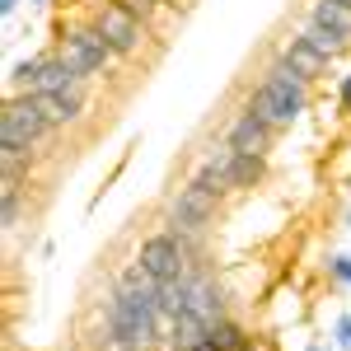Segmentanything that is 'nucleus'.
<instances>
[{
	"mask_svg": "<svg viewBox=\"0 0 351 351\" xmlns=\"http://www.w3.org/2000/svg\"><path fill=\"white\" fill-rule=\"evenodd\" d=\"M160 337H169V319L160 304V281L141 263H127L108 304H104V342L117 351H150Z\"/></svg>",
	"mask_w": 351,
	"mask_h": 351,
	"instance_id": "1",
	"label": "nucleus"
},
{
	"mask_svg": "<svg viewBox=\"0 0 351 351\" xmlns=\"http://www.w3.org/2000/svg\"><path fill=\"white\" fill-rule=\"evenodd\" d=\"M243 108H253L276 132H291L300 117H304V108H309V80H300L291 66H281L271 56V66L263 71V80L253 84V94H248Z\"/></svg>",
	"mask_w": 351,
	"mask_h": 351,
	"instance_id": "2",
	"label": "nucleus"
},
{
	"mask_svg": "<svg viewBox=\"0 0 351 351\" xmlns=\"http://www.w3.org/2000/svg\"><path fill=\"white\" fill-rule=\"evenodd\" d=\"M56 127L47 122V112L38 104V94H10L5 112H0V150L5 155H38Z\"/></svg>",
	"mask_w": 351,
	"mask_h": 351,
	"instance_id": "3",
	"label": "nucleus"
},
{
	"mask_svg": "<svg viewBox=\"0 0 351 351\" xmlns=\"http://www.w3.org/2000/svg\"><path fill=\"white\" fill-rule=\"evenodd\" d=\"M89 19H94V28L108 38V47H112V56H117V61H132V56H141V47L155 38V28L141 24L136 14H127L117 0H104V5H99Z\"/></svg>",
	"mask_w": 351,
	"mask_h": 351,
	"instance_id": "4",
	"label": "nucleus"
},
{
	"mask_svg": "<svg viewBox=\"0 0 351 351\" xmlns=\"http://www.w3.org/2000/svg\"><path fill=\"white\" fill-rule=\"evenodd\" d=\"M136 263L150 271L160 286H169V281H183V276L192 271V263H202V258H192L188 248L178 243V234L155 230V234H145V239H141V248H136Z\"/></svg>",
	"mask_w": 351,
	"mask_h": 351,
	"instance_id": "5",
	"label": "nucleus"
},
{
	"mask_svg": "<svg viewBox=\"0 0 351 351\" xmlns=\"http://www.w3.org/2000/svg\"><path fill=\"white\" fill-rule=\"evenodd\" d=\"M61 52H66V61L80 71L84 80H104V75H108V66L117 61L112 47H108V38L94 28V19L71 28V33H66V43H61Z\"/></svg>",
	"mask_w": 351,
	"mask_h": 351,
	"instance_id": "6",
	"label": "nucleus"
},
{
	"mask_svg": "<svg viewBox=\"0 0 351 351\" xmlns=\"http://www.w3.org/2000/svg\"><path fill=\"white\" fill-rule=\"evenodd\" d=\"M271 141H276V127L263 122L253 108H239L234 122L225 127V145L239 150V155H271Z\"/></svg>",
	"mask_w": 351,
	"mask_h": 351,
	"instance_id": "7",
	"label": "nucleus"
},
{
	"mask_svg": "<svg viewBox=\"0 0 351 351\" xmlns=\"http://www.w3.org/2000/svg\"><path fill=\"white\" fill-rule=\"evenodd\" d=\"M276 61H281V66H291L300 80H309V84H319V80L328 75V66H332L328 56H319L309 43H304V38H295V33H291V38L276 47Z\"/></svg>",
	"mask_w": 351,
	"mask_h": 351,
	"instance_id": "8",
	"label": "nucleus"
},
{
	"mask_svg": "<svg viewBox=\"0 0 351 351\" xmlns=\"http://www.w3.org/2000/svg\"><path fill=\"white\" fill-rule=\"evenodd\" d=\"M80 84H89V80H84L80 71L66 61V52L56 47V52H43V75H38V84H33L28 94H66V89H80Z\"/></svg>",
	"mask_w": 351,
	"mask_h": 351,
	"instance_id": "9",
	"label": "nucleus"
},
{
	"mask_svg": "<svg viewBox=\"0 0 351 351\" xmlns=\"http://www.w3.org/2000/svg\"><path fill=\"white\" fill-rule=\"evenodd\" d=\"M38 104H43V112H47V122H52L56 132H66V127H75L84 117V108H89V89H66V94H38Z\"/></svg>",
	"mask_w": 351,
	"mask_h": 351,
	"instance_id": "10",
	"label": "nucleus"
},
{
	"mask_svg": "<svg viewBox=\"0 0 351 351\" xmlns=\"http://www.w3.org/2000/svg\"><path fill=\"white\" fill-rule=\"evenodd\" d=\"M225 173H230V188L234 192L258 188L267 178V155H239V150L225 145Z\"/></svg>",
	"mask_w": 351,
	"mask_h": 351,
	"instance_id": "11",
	"label": "nucleus"
},
{
	"mask_svg": "<svg viewBox=\"0 0 351 351\" xmlns=\"http://www.w3.org/2000/svg\"><path fill=\"white\" fill-rule=\"evenodd\" d=\"M304 19H314V24H324L328 33H337V38L351 43V5H342V0H309Z\"/></svg>",
	"mask_w": 351,
	"mask_h": 351,
	"instance_id": "12",
	"label": "nucleus"
},
{
	"mask_svg": "<svg viewBox=\"0 0 351 351\" xmlns=\"http://www.w3.org/2000/svg\"><path fill=\"white\" fill-rule=\"evenodd\" d=\"M295 38H304V43H309V47H314L319 56H328V61H342V56L351 52V43H347V38L328 33V28H324V24H314V19H300Z\"/></svg>",
	"mask_w": 351,
	"mask_h": 351,
	"instance_id": "13",
	"label": "nucleus"
},
{
	"mask_svg": "<svg viewBox=\"0 0 351 351\" xmlns=\"http://www.w3.org/2000/svg\"><path fill=\"white\" fill-rule=\"evenodd\" d=\"M206 342H211V351H239L243 342H248V332H243V324L239 319H216V324L206 328Z\"/></svg>",
	"mask_w": 351,
	"mask_h": 351,
	"instance_id": "14",
	"label": "nucleus"
},
{
	"mask_svg": "<svg viewBox=\"0 0 351 351\" xmlns=\"http://www.w3.org/2000/svg\"><path fill=\"white\" fill-rule=\"evenodd\" d=\"M38 75H43V56H24V61L10 66L5 84H10V94H28V89L38 84Z\"/></svg>",
	"mask_w": 351,
	"mask_h": 351,
	"instance_id": "15",
	"label": "nucleus"
},
{
	"mask_svg": "<svg viewBox=\"0 0 351 351\" xmlns=\"http://www.w3.org/2000/svg\"><path fill=\"white\" fill-rule=\"evenodd\" d=\"M0 220H5V230H19V220H24V183H0Z\"/></svg>",
	"mask_w": 351,
	"mask_h": 351,
	"instance_id": "16",
	"label": "nucleus"
},
{
	"mask_svg": "<svg viewBox=\"0 0 351 351\" xmlns=\"http://www.w3.org/2000/svg\"><path fill=\"white\" fill-rule=\"evenodd\" d=\"M33 164H38V155H5L0 150V183H28Z\"/></svg>",
	"mask_w": 351,
	"mask_h": 351,
	"instance_id": "17",
	"label": "nucleus"
},
{
	"mask_svg": "<svg viewBox=\"0 0 351 351\" xmlns=\"http://www.w3.org/2000/svg\"><path fill=\"white\" fill-rule=\"evenodd\" d=\"M117 5H122V10H127V14H136V19H141V24H160V14H164V5L160 0H117Z\"/></svg>",
	"mask_w": 351,
	"mask_h": 351,
	"instance_id": "18",
	"label": "nucleus"
},
{
	"mask_svg": "<svg viewBox=\"0 0 351 351\" xmlns=\"http://www.w3.org/2000/svg\"><path fill=\"white\" fill-rule=\"evenodd\" d=\"M328 281H332V286H351V258L347 253L328 258Z\"/></svg>",
	"mask_w": 351,
	"mask_h": 351,
	"instance_id": "19",
	"label": "nucleus"
},
{
	"mask_svg": "<svg viewBox=\"0 0 351 351\" xmlns=\"http://www.w3.org/2000/svg\"><path fill=\"white\" fill-rule=\"evenodd\" d=\"M337 108H342V117H351V66L347 75H337Z\"/></svg>",
	"mask_w": 351,
	"mask_h": 351,
	"instance_id": "20",
	"label": "nucleus"
},
{
	"mask_svg": "<svg viewBox=\"0 0 351 351\" xmlns=\"http://www.w3.org/2000/svg\"><path fill=\"white\" fill-rule=\"evenodd\" d=\"M337 347L351 351V314H347V319H337Z\"/></svg>",
	"mask_w": 351,
	"mask_h": 351,
	"instance_id": "21",
	"label": "nucleus"
},
{
	"mask_svg": "<svg viewBox=\"0 0 351 351\" xmlns=\"http://www.w3.org/2000/svg\"><path fill=\"white\" fill-rule=\"evenodd\" d=\"M164 10H188V0H160Z\"/></svg>",
	"mask_w": 351,
	"mask_h": 351,
	"instance_id": "22",
	"label": "nucleus"
},
{
	"mask_svg": "<svg viewBox=\"0 0 351 351\" xmlns=\"http://www.w3.org/2000/svg\"><path fill=\"white\" fill-rule=\"evenodd\" d=\"M239 351H267V347H263V342H253V337H248V342H243Z\"/></svg>",
	"mask_w": 351,
	"mask_h": 351,
	"instance_id": "23",
	"label": "nucleus"
},
{
	"mask_svg": "<svg viewBox=\"0 0 351 351\" xmlns=\"http://www.w3.org/2000/svg\"><path fill=\"white\" fill-rule=\"evenodd\" d=\"M0 10H5V14H14V10H19V0H0Z\"/></svg>",
	"mask_w": 351,
	"mask_h": 351,
	"instance_id": "24",
	"label": "nucleus"
},
{
	"mask_svg": "<svg viewBox=\"0 0 351 351\" xmlns=\"http://www.w3.org/2000/svg\"><path fill=\"white\" fill-rule=\"evenodd\" d=\"M304 351H324V347H304Z\"/></svg>",
	"mask_w": 351,
	"mask_h": 351,
	"instance_id": "25",
	"label": "nucleus"
},
{
	"mask_svg": "<svg viewBox=\"0 0 351 351\" xmlns=\"http://www.w3.org/2000/svg\"><path fill=\"white\" fill-rule=\"evenodd\" d=\"M347 230H351V211H347Z\"/></svg>",
	"mask_w": 351,
	"mask_h": 351,
	"instance_id": "26",
	"label": "nucleus"
},
{
	"mask_svg": "<svg viewBox=\"0 0 351 351\" xmlns=\"http://www.w3.org/2000/svg\"><path fill=\"white\" fill-rule=\"evenodd\" d=\"M33 5H43V0H33Z\"/></svg>",
	"mask_w": 351,
	"mask_h": 351,
	"instance_id": "27",
	"label": "nucleus"
},
{
	"mask_svg": "<svg viewBox=\"0 0 351 351\" xmlns=\"http://www.w3.org/2000/svg\"><path fill=\"white\" fill-rule=\"evenodd\" d=\"M342 5H351V0H342Z\"/></svg>",
	"mask_w": 351,
	"mask_h": 351,
	"instance_id": "28",
	"label": "nucleus"
}]
</instances>
